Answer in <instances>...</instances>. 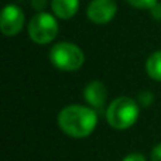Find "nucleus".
Segmentation results:
<instances>
[{
	"label": "nucleus",
	"instance_id": "1",
	"mask_svg": "<svg viewBox=\"0 0 161 161\" xmlns=\"http://www.w3.org/2000/svg\"><path fill=\"white\" fill-rule=\"evenodd\" d=\"M59 129L75 139L88 137L97 125V112L82 105L65 106L58 114Z\"/></svg>",
	"mask_w": 161,
	"mask_h": 161
},
{
	"label": "nucleus",
	"instance_id": "2",
	"mask_svg": "<svg viewBox=\"0 0 161 161\" xmlns=\"http://www.w3.org/2000/svg\"><path fill=\"white\" fill-rule=\"evenodd\" d=\"M139 103L129 96H119L106 109V120L116 130H126L137 122Z\"/></svg>",
	"mask_w": 161,
	"mask_h": 161
},
{
	"label": "nucleus",
	"instance_id": "3",
	"mask_svg": "<svg viewBox=\"0 0 161 161\" xmlns=\"http://www.w3.org/2000/svg\"><path fill=\"white\" fill-rule=\"evenodd\" d=\"M50 61L57 69L72 72L78 71L85 62V55L74 42H57L50 51Z\"/></svg>",
	"mask_w": 161,
	"mask_h": 161
},
{
	"label": "nucleus",
	"instance_id": "4",
	"mask_svg": "<svg viewBox=\"0 0 161 161\" xmlns=\"http://www.w3.org/2000/svg\"><path fill=\"white\" fill-rule=\"evenodd\" d=\"M58 23L57 19L50 13L40 11L31 17L28 23V36L36 44L44 45L54 41L58 34Z\"/></svg>",
	"mask_w": 161,
	"mask_h": 161
},
{
	"label": "nucleus",
	"instance_id": "5",
	"mask_svg": "<svg viewBox=\"0 0 161 161\" xmlns=\"http://www.w3.org/2000/svg\"><path fill=\"white\" fill-rule=\"evenodd\" d=\"M24 13L16 4H7L2 10V19H0V28L6 37H14L21 31L24 25Z\"/></svg>",
	"mask_w": 161,
	"mask_h": 161
},
{
	"label": "nucleus",
	"instance_id": "6",
	"mask_svg": "<svg viewBox=\"0 0 161 161\" xmlns=\"http://www.w3.org/2000/svg\"><path fill=\"white\" fill-rule=\"evenodd\" d=\"M117 13L114 0H92L86 8V16L95 24H108Z\"/></svg>",
	"mask_w": 161,
	"mask_h": 161
},
{
	"label": "nucleus",
	"instance_id": "7",
	"mask_svg": "<svg viewBox=\"0 0 161 161\" xmlns=\"http://www.w3.org/2000/svg\"><path fill=\"white\" fill-rule=\"evenodd\" d=\"M83 97L86 103L91 106L93 110L100 112L103 110L108 99V89L100 80H92L85 86L83 91Z\"/></svg>",
	"mask_w": 161,
	"mask_h": 161
},
{
	"label": "nucleus",
	"instance_id": "8",
	"mask_svg": "<svg viewBox=\"0 0 161 161\" xmlns=\"http://www.w3.org/2000/svg\"><path fill=\"white\" fill-rule=\"evenodd\" d=\"M51 8L54 16L61 20H68L76 14L79 8V0H51Z\"/></svg>",
	"mask_w": 161,
	"mask_h": 161
},
{
	"label": "nucleus",
	"instance_id": "9",
	"mask_svg": "<svg viewBox=\"0 0 161 161\" xmlns=\"http://www.w3.org/2000/svg\"><path fill=\"white\" fill-rule=\"evenodd\" d=\"M146 72L151 79L161 82V50L153 53L146 61Z\"/></svg>",
	"mask_w": 161,
	"mask_h": 161
},
{
	"label": "nucleus",
	"instance_id": "10",
	"mask_svg": "<svg viewBox=\"0 0 161 161\" xmlns=\"http://www.w3.org/2000/svg\"><path fill=\"white\" fill-rule=\"evenodd\" d=\"M126 2L136 8H148V10H151L158 3V0H126Z\"/></svg>",
	"mask_w": 161,
	"mask_h": 161
},
{
	"label": "nucleus",
	"instance_id": "11",
	"mask_svg": "<svg viewBox=\"0 0 161 161\" xmlns=\"http://www.w3.org/2000/svg\"><path fill=\"white\" fill-rule=\"evenodd\" d=\"M154 100V95L151 93L150 91H143L139 93V97H137V103H139L140 106H144V108H147V106H150L151 103H153Z\"/></svg>",
	"mask_w": 161,
	"mask_h": 161
},
{
	"label": "nucleus",
	"instance_id": "12",
	"mask_svg": "<svg viewBox=\"0 0 161 161\" xmlns=\"http://www.w3.org/2000/svg\"><path fill=\"white\" fill-rule=\"evenodd\" d=\"M122 161H146V158L140 153H131V154H127Z\"/></svg>",
	"mask_w": 161,
	"mask_h": 161
},
{
	"label": "nucleus",
	"instance_id": "13",
	"mask_svg": "<svg viewBox=\"0 0 161 161\" xmlns=\"http://www.w3.org/2000/svg\"><path fill=\"white\" fill-rule=\"evenodd\" d=\"M31 6L40 13V11H42L45 8V6H47V0H31Z\"/></svg>",
	"mask_w": 161,
	"mask_h": 161
},
{
	"label": "nucleus",
	"instance_id": "14",
	"mask_svg": "<svg viewBox=\"0 0 161 161\" xmlns=\"http://www.w3.org/2000/svg\"><path fill=\"white\" fill-rule=\"evenodd\" d=\"M150 11H151V16H153L157 21H161V3H157Z\"/></svg>",
	"mask_w": 161,
	"mask_h": 161
},
{
	"label": "nucleus",
	"instance_id": "15",
	"mask_svg": "<svg viewBox=\"0 0 161 161\" xmlns=\"http://www.w3.org/2000/svg\"><path fill=\"white\" fill-rule=\"evenodd\" d=\"M151 161H161V143L157 144L153 148V153H151Z\"/></svg>",
	"mask_w": 161,
	"mask_h": 161
}]
</instances>
